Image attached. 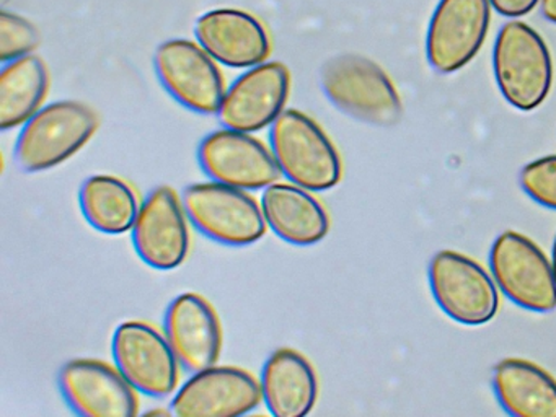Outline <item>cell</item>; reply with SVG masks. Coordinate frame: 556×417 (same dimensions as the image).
<instances>
[{
    "mask_svg": "<svg viewBox=\"0 0 556 417\" xmlns=\"http://www.w3.org/2000/svg\"><path fill=\"white\" fill-rule=\"evenodd\" d=\"M194 35L204 51L227 67H255L271 54L265 25L245 10H210L198 18Z\"/></svg>",
    "mask_w": 556,
    "mask_h": 417,
    "instance_id": "obj_16",
    "label": "cell"
},
{
    "mask_svg": "<svg viewBox=\"0 0 556 417\" xmlns=\"http://www.w3.org/2000/svg\"><path fill=\"white\" fill-rule=\"evenodd\" d=\"M291 75L282 62H263L240 75L226 91L219 108L224 127L256 132L278 119L285 111Z\"/></svg>",
    "mask_w": 556,
    "mask_h": 417,
    "instance_id": "obj_14",
    "label": "cell"
},
{
    "mask_svg": "<svg viewBox=\"0 0 556 417\" xmlns=\"http://www.w3.org/2000/svg\"><path fill=\"white\" fill-rule=\"evenodd\" d=\"M542 13L548 22L556 23V0H542Z\"/></svg>",
    "mask_w": 556,
    "mask_h": 417,
    "instance_id": "obj_26",
    "label": "cell"
},
{
    "mask_svg": "<svg viewBox=\"0 0 556 417\" xmlns=\"http://www.w3.org/2000/svg\"><path fill=\"white\" fill-rule=\"evenodd\" d=\"M139 257L151 267L170 270L184 264L190 251V230L184 202L168 186L154 189L139 208L132 227Z\"/></svg>",
    "mask_w": 556,
    "mask_h": 417,
    "instance_id": "obj_13",
    "label": "cell"
},
{
    "mask_svg": "<svg viewBox=\"0 0 556 417\" xmlns=\"http://www.w3.org/2000/svg\"><path fill=\"white\" fill-rule=\"evenodd\" d=\"M155 72L165 90L188 110L201 114L219 113L226 85L216 61L200 42L170 39L154 55Z\"/></svg>",
    "mask_w": 556,
    "mask_h": 417,
    "instance_id": "obj_8",
    "label": "cell"
},
{
    "mask_svg": "<svg viewBox=\"0 0 556 417\" xmlns=\"http://www.w3.org/2000/svg\"><path fill=\"white\" fill-rule=\"evenodd\" d=\"M321 88L328 100L354 119L390 127L403 116L402 98L387 72L366 55H334L325 62Z\"/></svg>",
    "mask_w": 556,
    "mask_h": 417,
    "instance_id": "obj_1",
    "label": "cell"
},
{
    "mask_svg": "<svg viewBox=\"0 0 556 417\" xmlns=\"http://www.w3.org/2000/svg\"><path fill=\"white\" fill-rule=\"evenodd\" d=\"M40 45V33L34 23L17 13H0V61L11 62L30 55Z\"/></svg>",
    "mask_w": 556,
    "mask_h": 417,
    "instance_id": "obj_23",
    "label": "cell"
},
{
    "mask_svg": "<svg viewBox=\"0 0 556 417\" xmlns=\"http://www.w3.org/2000/svg\"><path fill=\"white\" fill-rule=\"evenodd\" d=\"M198 160L214 181L245 191L268 188L282 173L275 153L262 140L229 127L204 137Z\"/></svg>",
    "mask_w": 556,
    "mask_h": 417,
    "instance_id": "obj_11",
    "label": "cell"
},
{
    "mask_svg": "<svg viewBox=\"0 0 556 417\" xmlns=\"http://www.w3.org/2000/svg\"><path fill=\"white\" fill-rule=\"evenodd\" d=\"M493 388L514 417H556V380L533 362L504 358L493 370Z\"/></svg>",
    "mask_w": 556,
    "mask_h": 417,
    "instance_id": "obj_20",
    "label": "cell"
},
{
    "mask_svg": "<svg viewBox=\"0 0 556 417\" xmlns=\"http://www.w3.org/2000/svg\"><path fill=\"white\" fill-rule=\"evenodd\" d=\"M165 336L180 364L193 374L216 365L223 349L216 309L193 292L181 293L168 306Z\"/></svg>",
    "mask_w": 556,
    "mask_h": 417,
    "instance_id": "obj_17",
    "label": "cell"
},
{
    "mask_svg": "<svg viewBox=\"0 0 556 417\" xmlns=\"http://www.w3.org/2000/svg\"><path fill=\"white\" fill-rule=\"evenodd\" d=\"M493 71L501 94L517 110H535L552 90V54L542 36L527 23L513 20L500 29Z\"/></svg>",
    "mask_w": 556,
    "mask_h": 417,
    "instance_id": "obj_2",
    "label": "cell"
},
{
    "mask_svg": "<svg viewBox=\"0 0 556 417\" xmlns=\"http://www.w3.org/2000/svg\"><path fill=\"white\" fill-rule=\"evenodd\" d=\"M262 211L266 224L281 240L311 247L330 230V217L311 189L291 182H273L265 188Z\"/></svg>",
    "mask_w": 556,
    "mask_h": 417,
    "instance_id": "obj_18",
    "label": "cell"
},
{
    "mask_svg": "<svg viewBox=\"0 0 556 417\" xmlns=\"http://www.w3.org/2000/svg\"><path fill=\"white\" fill-rule=\"evenodd\" d=\"M79 201L87 222L106 235L132 230L141 208L135 189L122 178L110 175L87 179L80 189Z\"/></svg>",
    "mask_w": 556,
    "mask_h": 417,
    "instance_id": "obj_22",
    "label": "cell"
},
{
    "mask_svg": "<svg viewBox=\"0 0 556 417\" xmlns=\"http://www.w3.org/2000/svg\"><path fill=\"white\" fill-rule=\"evenodd\" d=\"M490 22V0H441L426 36L431 67L439 74L465 67L483 46Z\"/></svg>",
    "mask_w": 556,
    "mask_h": 417,
    "instance_id": "obj_10",
    "label": "cell"
},
{
    "mask_svg": "<svg viewBox=\"0 0 556 417\" xmlns=\"http://www.w3.org/2000/svg\"><path fill=\"white\" fill-rule=\"evenodd\" d=\"M99 129L96 111L79 101H54L24 124L15 146L18 165L47 172L79 152Z\"/></svg>",
    "mask_w": 556,
    "mask_h": 417,
    "instance_id": "obj_4",
    "label": "cell"
},
{
    "mask_svg": "<svg viewBox=\"0 0 556 417\" xmlns=\"http://www.w3.org/2000/svg\"><path fill=\"white\" fill-rule=\"evenodd\" d=\"M181 202L194 227L219 243L247 247L265 237V215L245 189L213 179L188 186Z\"/></svg>",
    "mask_w": 556,
    "mask_h": 417,
    "instance_id": "obj_5",
    "label": "cell"
},
{
    "mask_svg": "<svg viewBox=\"0 0 556 417\" xmlns=\"http://www.w3.org/2000/svg\"><path fill=\"white\" fill-rule=\"evenodd\" d=\"M552 266H553V273H555V277H556V237H555V241H553Z\"/></svg>",
    "mask_w": 556,
    "mask_h": 417,
    "instance_id": "obj_27",
    "label": "cell"
},
{
    "mask_svg": "<svg viewBox=\"0 0 556 417\" xmlns=\"http://www.w3.org/2000/svg\"><path fill=\"white\" fill-rule=\"evenodd\" d=\"M50 88L47 64L38 55L5 62L0 72V129L24 126L38 111Z\"/></svg>",
    "mask_w": 556,
    "mask_h": 417,
    "instance_id": "obj_21",
    "label": "cell"
},
{
    "mask_svg": "<svg viewBox=\"0 0 556 417\" xmlns=\"http://www.w3.org/2000/svg\"><path fill=\"white\" fill-rule=\"evenodd\" d=\"M519 181L529 198L556 211V155L542 156L523 166Z\"/></svg>",
    "mask_w": 556,
    "mask_h": 417,
    "instance_id": "obj_24",
    "label": "cell"
},
{
    "mask_svg": "<svg viewBox=\"0 0 556 417\" xmlns=\"http://www.w3.org/2000/svg\"><path fill=\"white\" fill-rule=\"evenodd\" d=\"M490 267L501 292L535 313L556 308V277L552 261L526 235L503 231L490 250Z\"/></svg>",
    "mask_w": 556,
    "mask_h": 417,
    "instance_id": "obj_6",
    "label": "cell"
},
{
    "mask_svg": "<svg viewBox=\"0 0 556 417\" xmlns=\"http://www.w3.org/2000/svg\"><path fill=\"white\" fill-rule=\"evenodd\" d=\"M429 283L442 312L465 326L491 321L500 308L493 277L471 257L442 250L429 264Z\"/></svg>",
    "mask_w": 556,
    "mask_h": 417,
    "instance_id": "obj_7",
    "label": "cell"
},
{
    "mask_svg": "<svg viewBox=\"0 0 556 417\" xmlns=\"http://www.w3.org/2000/svg\"><path fill=\"white\" fill-rule=\"evenodd\" d=\"M263 401L262 383L239 367L194 371L172 401L178 417H237L252 413Z\"/></svg>",
    "mask_w": 556,
    "mask_h": 417,
    "instance_id": "obj_12",
    "label": "cell"
},
{
    "mask_svg": "<svg viewBox=\"0 0 556 417\" xmlns=\"http://www.w3.org/2000/svg\"><path fill=\"white\" fill-rule=\"evenodd\" d=\"M263 401L276 417H302L314 409L318 380L311 362L294 349L273 352L262 371Z\"/></svg>",
    "mask_w": 556,
    "mask_h": 417,
    "instance_id": "obj_19",
    "label": "cell"
},
{
    "mask_svg": "<svg viewBox=\"0 0 556 417\" xmlns=\"http://www.w3.org/2000/svg\"><path fill=\"white\" fill-rule=\"evenodd\" d=\"M113 357L126 380L141 393L162 397L177 388L180 361L167 336L148 323H122L113 336Z\"/></svg>",
    "mask_w": 556,
    "mask_h": 417,
    "instance_id": "obj_9",
    "label": "cell"
},
{
    "mask_svg": "<svg viewBox=\"0 0 556 417\" xmlns=\"http://www.w3.org/2000/svg\"><path fill=\"white\" fill-rule=\"evenodd\" d=\"M540 0H490L493 9L503 16H522L532 12Z\"/></svg>",
    "mask_w": 556,
    "mask_h": 417,
    "instance_id": "obj_25",
    "label": "cell"
},
{
    "mask_svg": "<svg viewBox=\"0 0 556 417\" xmlns=\"http://www.w3.org/2000/svg\"><path fill=\"white\" fill-rule=\"evenodd\" d=\"M269 139L282 175L294 185L311 191H327L341 181L340 153L307 114L298 110L282 111L271 124Z\"/></svg>",
    "mask_w": 556,
    "mask_h": 417,
    "instance_id": "obj_3",
    "label": "cell"
},
{
    "mask_svg": "<svg viewBox=\"0 0 556 417\" xmlns=\"http://www.w3.org/2000/svg\"><path fill=\"white\" fill-rule=\"evenodd\" d=\"M64 400L87 417H132L138 414L136 388L118 367L96 358L67 362L60 374Z\"/></svg>",
    "mask_w": 556,
    "mask_h": 417,
    "instance_id": "obj_15",
    "label": "cell"
}]
</instances>
